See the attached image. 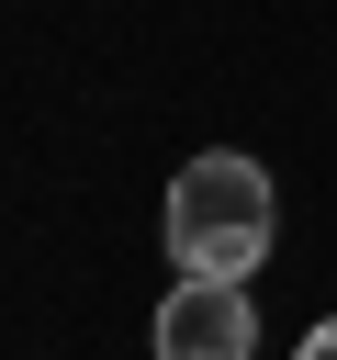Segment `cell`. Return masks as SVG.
<instances>
[{
  "label": "cell",
  "mask_w": 337,
  "mask_h": 360,
  "mask_svg": "<svg viewBox=\"0 0 337 360\" xmlns=\"http://www.w3.org/2000/svg\"><path fill=\"white\" fill-rule=\"evenodd\" d=\"M292 360H337V315H326V326H315V338H303Z\"/></svg>",
  "instance_id": "3957f363"
},
{
  "label": "cell",
  "mask_w": 337,
  "mask_h": 360,
  "mask_svg": "<svg viewBox=\"0 0 337 360\" xmlns=\"http://www.w3.org/2000/svg\"><path fill=\"white\" fill-rule=\"evenodd\" d=\"M270 236H281V202H270V169L258 158L213 146V158H191L168 180V259L191 281H247L270 259Z\"/></svg>",
  "instance_id": "6da1fadb"
},
{
  "label": "cell",
  "mask_w": 337,
  "mask_h": 360,
  "mask_svg": "<svg viewBox=\"0 0 337 360\" xmlns=\"http://www.w3.org/2000/svg\"><path fill=\"white\" fill-rule=\"evenodd\" d=\"M247 349H258L247 281H180L157 304V360H247Z\"/></svg>",
  "instance_id": "7a4b0ae2"
}]
</instances>
